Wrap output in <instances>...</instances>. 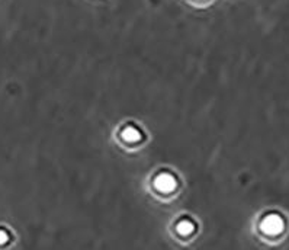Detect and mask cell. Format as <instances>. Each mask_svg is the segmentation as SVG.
Segmentation results:
<instances>
[{
	"label": "cell",
	"mask_w": 289,
	"mask_h": 250,
	"mask_svg": "<svg viewBox=\"0 0 289 250\" xmlns=\"http://www.w3.org/2000/svg\"><path fill=\"white\" fill-rule=\"evenodd\" d=\"M262 227L267 234H277L283 228V221L277 215H269L263 221Z\"/></svg>",
	"instance_id": "6da1fadb"
},
{
	"label": "cell",
	"mask_w": 289,
	"mask_h": 250,
	"mask_svg": "<svg viewBox=\"0 0 289 250\" xmlns=\"http://www.w3.org/2000/svg\"><path fill=\"white\" fill-rule=\"evenodd\" d=\"M175 185V182H173V179L170 177V176H162L160 179H159V183H157V186L162 188L164 191H169L170 188H173Z\"/></svg>",
	"instance_id": "7a4b0ae2"
},
{
	"label": "cell",
	"mask_w": 289,
	"mask_h": 250,
	"mask_svg": "<svg viewBox=\"0 0 289 250\" xmlns=\"http://www.w3.org/2000/svg\"><path fill=\"white\" fill-rule=\"evenodd\" d=\"M6 240H8L6 233H5V231H0V243H3V241H6Z\"/></svg>",
	"instance_id": "3957f363"
},
{
	"label": "cell",
	"mask_w": 289,
	"mask_h": 250,
	"mask_svg": "<svg viewBox=\"0 0 289 250\" xmlns=\"http://www.w3.org/2000/svg\"><path fill=\"white\" fill-rule=\"evenodd\" d=\"M129 133H131V134H134V131H132V130H129ZM126 138H129V140H134V137H132V136H128ZM135 138H138V133H135Z\"/></svg>",
	"instance_id": "277c9868"
}]
</instances>
